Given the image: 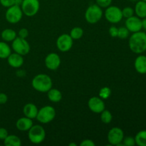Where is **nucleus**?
Listing matches in <instances>:
<instances>
[{
	"label": "nucleus",
	"mask_w": 146,
	"mask_h": 146,
	"mask_svg": "<svg viewBox=\"0 0 146 146\" xmlns=\"http://www.w3.org/2000/svg\"><path fill=\"white\" fill-rule=\"evenodd\" d=\"M11 54V50L9 44L5 41H0V58H7Z\"/></svg>",
	"instance_id": "5701e85b"
},
{
	"label": "nucleus",
	"mask_w": 146,
	"mask_h": 146,
	"mask_svg": "<svg viewBox=\"0 0 146 146\" xmlns=\"http://www.w3.org/2000/svg\"><path fill=\"white\" fill-rule=\"evenodd\" d=\"M8 135V131H7V130L6 128H0V140L4 141Z\"/></svg>",
	"instance_id": "f704fd0d"
},
{
	"label": "nucleus",
	"mask_w": 146,
	"mask_h": 146,
	"mask_svg": "<svg viewBox=\"0 0 146 146\" xmlns=\"http://www.w3.org/2000/svg\"><path fill=\"white\" fill-rule=\"evenodd\" d=\"M130 1H138V0H130Z\"/></svg>",
	"instance_id": "a19ab883"
},
{
	"label": "nucleus",
	"mask_w": 146,
	"mask_h": 146,
	"mask_svg": "<svg viewBox=\"0 0 146 146\" xmlns=\"http://www.w3.org/2000/svg\"><path fill=\"white\" fill-rule=\"evenodd\" d=\"M113 115L108 110H104L101 113V120L104 123L108 124L112 121Z\"/></svg>",
	"instance_id": "a878e982"
},
{
	"label": "nucleus",
	"mask_w": 146,
	"mask_h": 146,
	"mask_svg": "<svg viewBox=\"0 0 146 146\" xmlns=\"http://www.w3.org/2000/svg\"><path fill=\"white\" fill-rule=\"evenodd\" d=\"M19 36L21 37V38H26L29 35V31L26 28H22L19 31Z\"/></svg>",
	"instance_id": "72a5a7b5"
},
{
	"label": "nucleus",
	"mask_w": 146,
	"mask_h": 146,
	"mask_svg": "<svg viewBox=\"0 0 146 146\" xmlns=\"http://www.w3.org/2000/svg\"><path fill=\"white\" fill-rule=\"evenodd\" d=\"M142 27L146 30V17L143 18V19L142 20Z\"/></svg>",
	"instance_id": "58836bf2"
},
{
	"label": "nucleus",
	"mask_w": 146,
	"mask_h": 146,
	"mask_svg": "<svg viewBox=\"0 0 146 146\" xmlns=\"http://www.w3.org/2000/svg\"><path fill=\"white\" fill-rule=\"evenodd\" d=\"M118 29L117 27H114V26H112V27H110L109 29V32L110 36L113 38H115V37L118 36Z\"/></svg>",
	"instance_id": "473e14b6"
},
{
	"label": "nucleus",
	"mask_w": 146,
	"mask_h": 146,
	"mask_svg": "<svg viewBox=\"0 0 146 146\" xmlns=\"http://www.w3.org/2000/svg\"><path fill=\"white\" fill-rule=\"evenodd\" d=\"M103 11L97 4H92L87 8L85 13L86 20L89 24H96L101 19Z\"/></svg>",
	"instance_id": "39448f33"
},
{
	"label": "nucleus",
	"mask_w": 146,
	"mask_h": 146,
	"mask_svg": "<svg viewBox=\"0 0 146 146\" xmlns=\"http://www.w3.org/2000/svg\"><path fill=\"white\" fill-rule=\"evenodd\" d=\"M22 2H23V0H14V5L19 6V7H21Z\"/></svg>",
	"instance_id": "4c0bfd02"
},
{
	"label": "nucleus",
	"mask_w": 146,
	"mask_h": 146,
	"mask_svg": "<svg viewBox=\"0 0 146 146\" xmlns=\"http://www.w3.org/2000/svg\"><path fill=\"white\" fill-rule=\"evenodd\" d=\"M73 38L69 34H64L58 37L56 40V46L62 52L68 51L73 46Z\"/></svg>",
	"instance_id": "9b49d317"
},
{
	"label": "nucleus",
	"mask_w": 146,
	"mask_h": 146,
	"mask_svg": "<svg viewBox=\"0 0 146 146\" xmlns=\"http://www.w3.org/2000/svg\"><path fill=\"white\" fill-rule=\"evenodd\" d=\"M135 12L139 18L146 17V1H138L135 6Z\"/></svg>",
	"instance_id": "aec40b11"
},
{
	"label": "nucleus",
	"mask_w": 146,
	"mask_h": 146,
	"mask_svg": "<svg viewBox=\"0 0 146 146\" xmlns=\"http://www.w3.org/2000/svg\"><path fill=\"white\" fill-rule=\"evenodd\" d=\"M56 117V110L54 107L45 106L40 108L36 115V120L41 123L51 122Z\"/></svg>",
	"instance_id": "20e7f679"
},
{
	"label": "nucleus",
	"mask_w": 146,
	"mask_h": 146,
	"mask_svg": "<svg viewBox=\"0 0 146 146\" xmlns=\"http://www.w3.org/2000/svg\"><path fill=\"white\" fill-rule=\"evenodd\" d=\"M130 49L135 54H142L146 51V34L143 31L134 32L129 38Z\"/></svg>",
	"instance_id": "f257e3e1"
},
{
	"label": "nucleus",
	"mask_w": 146,
	"mask_h": 146,
	"mask_svg": "<svg viewBox=\"0 0 146 146\" xmlns=\"http://www.w3.org/2000/svg\"><path fill=\"white\" fill-rule=\"evenodd\" d=\"M4 144L6 146H20L21 145V141L17 135H8L4 140Z\"/></svg>",
	"instance_id": "4be33fe9"
},
{
	"label": "nucleus",
	"mask_w": 146,
	"mask_h": 146,
	"mask_svg": "<svg viewBox=\"0 0 146 146\" xmlns=\"http://www.w3.org/2000/svg\"><path fill=\"white\" fill-rule=\"evenodd\" d=\"M72 145H74V146H76V143H70V144H69V146H72Z\"/></svg>",
	"instance_id": "ea45409f"
},
{
	"label": "nucleus",
	"mask_w": 146,
	"mask_h": 146,
	"mask_svg": "<svg viewBox=\"0 0 146 146\" xmlns=\"http://www.w3.org/2000/svg\"><path fill=\"white\" fill-rule=\"evenodd\" d=\"M145 34H146V33H145Z\"/></svg>",
	"instance_id": "37998d69"
},
{
	"label": "nucleus",
	"mask_w": 146,
	"mask_h": 146,
	"mask_svg": "<svg viewBox=\"0 0 146 146\" xmlns=\"http://www.w3.org/2000/svg\"><path fill=\"white\" fill-rule=\"evenodd\" d=\"M129 32L130 31H128V29L126 27H120L118 29V36L119 38L121 39H125L128 37L129 36Z\"/></svg>",
	"instance_id": "cd10ccee"
},
{
	"label": "nucleus",
	"mask_w": 146,
	"mask_h": 146,
	"mask_svg": "<svg viewBox=\"0 0 146 146\" xmlns=\"http://www.w3.org/2000/svg\"><path fill=\"white\" fill-rule=\"evenodd\" d=\"M7 62L9 65L12 68H20L24 64V58H23V56L17 53H14L9 56L7 58Z\"/></svg>",
	"instance_id": "2eb2a0df"
},
{
	"label": "nucleus",
	"mask_w": 146,
	"mask_h": 146,
	"mask_svg": "<svg viewBox=\"0 0 146 146\" xmlns=\"http://www.w3.org/2000/svg\"><path fill=\"white\" fill-rule=\"evenodd\" d=\"M32 125V119L26 116L19 118L16 123V127L20 131H28Z\"/></svg>",
	"instance_id": "dca6fc26"
},
{
	"label": "nucleus",
	"mask_w": 146,
	"mask_h": 146,
	"mask_svg": "<svg viewBox=\"0 0 146 146\" xmlns=\"http://www.w3.org/2000/svg\"><path fill=\"white\" fill-rule=\"evenodd\" d=\"M123 145L125 146H133L135 145V138L133 137H125L123 140Z\"/></svg>",
	"instance_id": "c756f323"
},
{
	"label": "nucleus",
	"mask_w": 146,
	"mask_h": 146,
	"mask_svg": "<svg viewBox=\"0 0 146 146\" xmlns=\"http://www.w3.org/2000/svg\"><path fill=\"white\" fill-rule=\"evenodd\" d=\"M38 111V110L36 106L34 104H31V103L26 104L24 106V109H23L24 115L27 118H31V119H34V118H36Z\"/></svg>",
	"instance_id": "f3484780"
},
{
	"label": "nucleus",
	"mask_w": 146,
	"mask_h": 146,
	"mask_svg": "<svg viewBox=\"0 0 146 146\" xmlns=\"http://www.w3.org/2000/svg\"><path fill=\"white\" fill-rule=\"evenodd\" d=\"M28 137L29 141L34 144H40L46 138V131L40 125H33L29 130Z\"/></svg>",
	"instance_id": "7ed1b4c3"
},
{
	"label": "nucleus",
	"mask_w": 146,
	"mask_h": 146,
	"mask_svg": "<svg viewBox=\"0 0 146 146\" xmlns=\"http://www.w3.org/2000/svg\"><path fill=\"white\" fill-rule=\"evenodd\" d=\"M125 27L128 29L130 32H137L141 31L142 27V20L140 19L138 17H132L127 18L125 21Z\"/></svg>",
	"instance_id": "4468645a"
},
{
	"label": "nucleus",
	"mask_w": 146,
	"mask_h": 146,
	"mask_svg": "<svg viewBox=\"0 0 146 146\" xmlns=\"http://www.w3.org/2000/svg\"><path fill=\"white\" fill-rule=\"evenodd\" d=\"M143 1H146V0H143Z\"/></svg>",
	"instance_id": "79ce46f5"
},
{
	"label": "nucleus",
	"mask_w": 146,
	"mask_h": 146,
	"mask_svg": "<svg viewBox=\"0 0 146 146\" xmlns=\"http://www.w3.org/2000/svg\"><path fill=\"white\" fill-rule=\"evenodd\" d=\"M122 14L123 17H125V18H129V17H132L134 14V10L133 9L131 8L130 7H125V8L123 9L122 10Z\"/></svg>",
	"instance_id": "c85d7f7f"
},
{
	"label": "nucleus",
	"mask_w": 146,
	"mask_h": 146,
	"mask_svg": "<svg viewBox=\"0 0 146 146\" xmlns=\"http://www.w3.org/2000/svg\"><path fill=\"white\" fill-rule=\"evenodd\" d=\"M112 0H96V4L101 8H107L111 6Z\"/></svg>",
	"instance_id": "7c9ffc66"
},
{
	"label": "nucleus",
	"mask_w": 146,
	"mask_h": 146,
	"mask_svg": "<svg viewBox=\"0 0 146 146\" xmlns=\"http://www.w3.org/2000/svg\"><path fill=\"white\" fill-rule=\"evenodd\" d=\"M23 11L21 7L13 5L7 9L5 14L7 21L10 24H17L19 22L23 17Z\"/></svg>",
	"instance_id": "6e6552de"
},
{
	"label": "nucleus",
	"mask_w": 146,
	"mask_h": 146,
	"mask_svg": "<svg viewBox=\"0 0 146 146\" xmlns=\"http://www.w3.org/2000/svg\"><path fill=\"white\" fill-rule=\"evenodd\" d=\"M0 4L3 7L9 8L11 6L14 5V0H0Z\"/></svg>",
	"instance_id": "2f4dec72"
},
{
	"label": "nucleus",
	"mask_w": 146,
	"mask_h": 146,
	"mask_svg": "<svg viewBox=\"0 0 146 146\" xmlns=\"http://www.w3.org/2000/svg\"><path fill=\"white\" fill-rule=\"evenodd\" d=\"M11 48L14 52L21 56L27 55L30 51V45L28 41L26 38H21L19 36H17L14 41H12Z\"/></svg>",
	"instance_id": "0eeeda50"
},
{
	"label": "nucleus",
	"mask_w": 146,
	"mask_h": 146,
	"mask_svg": "<svg viewBox=\"0 0 146 146\" xmlns=\"http://www.w3.org/2000/svg\"><path fill=\"white\" fill-rule=\"evenodd\" d=\"M81 146H94L95 145V143L90 139H86L82 141V142L80 144Z\"/></svg>",
	"instance_id": "c9c22d12"
},
{
	"label": "nucleus",
	"mask_w": 146,
	"mask_h": 146,
	"mask_svg": "<svg viewBox=\"0 0 146 146\" xmlns=\"http://www.w3.org/2000/svg\"><path fill=\"white\" fill-rule=\"evenodd\" d=\"M135 68L141 74H146V56H139L135 58Z\"/></svg>",
	"instance_id": "a211bd4d"
},
{
	"label": "nucleus",
	"mask_w": 146,
	"mask_h": 146,
	"mask_svg": "<svg viewBox=\"0 0 146 146\" xmlns=\"http://www.w3.org/2000/svg\"><path fill=\"white\" fill-rule=\"evenodd\" d=\"M104 16L107 21L112 24H117L120 22L123 19L122 11L119 7L116 6H109L107 7Z\"/></svg>",
	"instance_id": "1a4fd4ad"
},
{
	"label": "nucleus",
	"mask_w": 146,
	"mask_h": 146,
	"mask_svg": "<svg viewBox=\"0 0 146 146\" xmlns=\"http://www.w3.org/2000/svg\"><path fill=\"white\" fill-rule=\"evenodd\" d=\"M1 38L5 42H10L14 41V38L17 37V33L14 30L11 29H6L3 30L1 34Z\"/></svg>",
	"instance_id": "412c9836"
},
{
	"label": "nucleus",
	"mask_w": 146,
	"mask_h": 146,
	"mask_svg": "<svg viewBox=\"0 0 146 146\" xmlns=\"http://www.w3.org/2000/svg\"><path fill=\"white\" fill-rule=\"evenodd\" d=\"M108 141L111 145H123L121 143L124 138V133L121 128L114 127L109 131L108 133Z\"/></svg>",
	"instance_id": "9d476101"
},
{
	"label": "nucleus",
	"mask_w": 146,
	"mask_h": 146,
	"mask_svg": "<svg viewBox=\"0 0 146 146\" xmlns=\"http://www.w3.org/2000/svg\"><path fill=\"white\" fill-rule=\"evenodd\" d=\"M45 65L49 70H56L61 65V58L56 53H50L45 58Z\"/></svg>",
	"instance_id": "ddd939ff"
},
{
	"label": "nucleus",
	"mask_w": 146,
	"mask_h": 146,
	"mask_svg": "<svg viewBox=\"0 0 146 146\" xmlns=\"http://www.w3.org/2000/svg\"><path fill=\"white\" fill-rule=\"evenodd\" d=\"M47 96L51 102L54 103H58L62 99V94L59 90L56 88H51L47 92Z\"/></svg>",
	"instance_id": "6ab92c4d"
},
{
	"label": "nucleus",
	"mask_w": 146,
	"mask_h": 146,
	"mask_svg": "<svg viewBox=\"0 0 146 146\" xmlns=\"http://www.w3.org/2000/svg\"><path fill=\"white\" fill-rule=\"evenodd\" d=\"M23 14L27 17H34L38 13L40 8L38 0H23L21 5Z\"/></svg>",
	"instance_id": "423d86ee"
},
{
	"label": "nucleus",
	"mask_w": 146,
	"mask_h": 146,
	"mask_svg": "<svg viewBox=\"0 0 146 146\" xmlns=\"http://www.w3.org/2000/svg\"><path fill=\"white\" fill-rule=\"evenodd\" d=\"M88 106L92 112L101 113L105 110V103L100 97H92L88 101Z\"/></svg>",
	"instance_id": "f8f14e48"
},
{
	"label": "nucleus",
	"mask_w": 146,
	"mask_h": 146,
	"mask_svg": "<svg viewBox=\"0 0 146 146\" xmlns=\"http://www.w3.org/2000/svg\"><path fill=\"white\" fill-rule=\"evenodd\" d=\"M8 101V97L4 93H0V105L4 104Z\"/></svg>",
	"instance_id": "e433bc0d"
},
{
	"label": "nucleus",
	"mask_w": 146,
	"mask_h": 146,
	"mask_svg": "<svg viewBox=\"0 0 146 146\" xmlns=\"http://www.w3.org/2000/svg\"><path fill=\"white\" fill-rule=\"evenodd\" d=\"M111 94V90L109 87H103L102 88H101L98 93V95L101 98H102L103 100L107 99L110 97Z\"/></svg>",
	"instance_id": "bb28decb"
},
{
	"label": "nucleus",
	"mask_w": 146,
	"mask_h": 146,
	"mask_svg": "<svg viewBox=\"0 0 146 146\" xmlns=\"http://www.w3.org/2000/svg\"><path fill=\"white\" fill-rule=\"evenodd\" d=\"M69 35L73 40L80 39L84 36V30L81 27H76L71 30Z\"/></svg>",
	"instance_id": "393cba45"
},
{
	"label": "nucleus",
	"mask_w": 146,
	"mask_h": 146,
	"mask_svg": "<svg viewBox=\"0 0 146 146\" xmlns=\"http://www.w3.org/2000/svg\"><path fill=\"white\" fill-rule=\"evenodd\" d=\"M32 87L36 90L41 93L48 92L53 86L52 80L51 77L47 74H40L34 76L31 82Z\"/></svg>",
	"instance_id": "f03ea898"
},
{
	"label": "nucleus",
	"mask_w": 146,
	"mask_h": 146,
	"mask_svg": "<svg viewBox=\"0 0 146 146\" xmlns=\"http://www.w3.org/2000/svg\"><path fill=\"white\" fill-rule=\"evenodd\" d=\"M135 144L138 146H146V131H141L135 137Z\"/></svg>",
	"instance_id": "b1692460"
}]
</instances>
